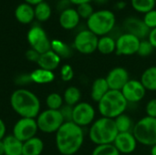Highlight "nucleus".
Instances as JSON below:
<instances>
[{
  "mask_svg": "<svg viewBox=\"0 0 156 155\" xmlns=\"http://www.w3.org/2000/svg\"><path fill=\"white\" fill-rule=\"evenodd\" d=\"M83 143V130L73 122H64L56 132V145L61 154H75L81 148Z\"/></svg>",
  "mask_w": 156,
  "mask_h": 155,
  "instance_id": "obj_1",
  "label": "nucleus"
},
{
  "mask_svg": "<svg viewBox=\"0 0 156 155\" xmlns=\"http://www.w3.org/2000/svg\"><path fill=\"white\" fill-rule=\"evenodd\" d=\"M12 109L22 118L35 119L40 111V101L32 91L18 89L10 97Z\"/></svg>",
  "mask_w": 156,
  "mask_h": 155,
  "instance_id": "obj_2",
  "label": "nucleus"
},
{
  "mask_svg": "<svg viewBox=\"0 0 156 155\" xmlns=\"http://www.w3.org/2000/svg\"><path fill=\"white\" fill-rule=\"evenodd\" d=\"M118 133L114 120L101 117L93 122L90 125L89 137L96 145L112 144Z\"/></svg>",
  "mask_w": 156,
  "mask_h": 155,
  "instance_id": "obj_3",
  "label": "nucleus"
},
{
  "mask_svg": "<svg viewBox=\"0 0 156 155\" xmlns=\"http://www.w3.org/2000/svg\"><path fill=\"white\" fill-rule=\"evenodd\" d=\"M128 101L121 90H110L98 102V110L101 117L115 119L123 114L127 109Z\"/></svg>",
  "mask_w": 156,
  "mask_h": 155,
  "instance_id": "obj_4",
  "label": "nucleus"
},
{
  "mask_svg": "<svg viewBox=\"0 0 156 155\" xmlns=\"http://www.w3.org/2000/svg\"><path fill=\"white\" fill-rule=\"evenodd\" d=\"M116 17L112 11L101 9L94 11L87 19V27L97 37L107 36L115 26Z\"/></svg>",
  "mask_w": 156,
  "mask_h": 155,
  "instance_id": "obj_5",
  "label": "nucleus"
},
{
  "mask_svg": "<svg viewBox=\"0 0 156 155\" xmlns=\"http://www.w3.org/2000/svg\"><path fill=\"white\" fill-rule=\"evenodd\" d=\"M133 134L138 143L145 146L156 144V118L145 116L139 120L133 129Z\"/></svg>",
  "mask_w": 156,
  "mask_h": 155,
  "instance_id": "obj_6",
  "label": "nucleus"
},
{
  "mask_svg": "<svg viewBox=\"0 0 156 155\" xmlns=\"http://www.w3.org/2000/svg\"><path fill=\"white\" fill-rule=\"evenodd\" d=\"M36 121L38 130L45 133L57 132L65 122L59 111L49 109L39 113Z\"/></svg>",
  "mask_w": 156,
  "mask_h": 155,
  "instance_id": "obj_7",
  "label": "nucleus"
},
{
  "mask_svg": "<svg viewBox=\"0 0 156 155\" xmlns=\"http://www.w3.org/2000/svg\"><path fill=\"white\" fill-rule=\"evenodd\" d=\"M99 37L88 28L80 31L74 38V47L81 54L89 55L97 50Z\"/></svg>",
  "mask_w": 156,
  "mask_h": 155,
  "instance_id": "obj_8",
  "label": "nucleus"
},
{
  "mask_svg": "<svg viewBox=\"0 0 156 155\" xmlns=\"http://www.w3.org/2000/svg\"><path fill=\"white\" fill-rule=\"evenodd\" d=\"M27 41L31 48L40 55L51 49V41L48 39L45 30L38 26H32L27 32Z\"/></svg>",
  "mask_w": 156,
  "mask_h": 155,
  "instance_id": "obj_9",
  "label": "nucleus"
},
{
  "mask_svg": "<svg viewBox=\"0 0 156 155\" xmlns=\"http://www.w3.org/2000/svg\"><path fill=\"white\" fill-rule=\"evenodd\" d=\"M38 131L37 123L32 118H21L16 122L13 128V135L22 143H25L34 137Z\"/></svg>",
  "mask_w": 156,
  "mask_h": 155,
  "instance_id": "obj_10",
  "label": "nucleus"
},
{
  "mask_svg": "<svg viewBox=\"0 0 156 155\" xmlns=\"http://www.w3.org/2000/svg\"><path fill=\"white\" fill-rule=\"evenodd\" d=\"M95 110L88 102H80L73 107L72 122L80 127L91 125L95 119Z\"/></svg>",
  "mask_w": 156,
  "mask_h": 155,
  "instance_id": "obj_11",
  "label": "nucleus"
},
{
  "mask_svg": "<svg viewBox=\"0 0 156 155\" xmlns=\"http://www.w3.org/2000/svg\"><path fill=\"white\" fill-rule=\"evenodd\" d=\"M141 39L137 37L124 33L116 39V54L119 56H132L137 54Z\"/></svg>",
  "mask_w": 156,
  "mask_h": 155,
  "instance_id": "obj_12",
  "label": "nucleus"
},
{
  "mask_svg": "<svg viewBox=\"0 0 156 155\" xmlns=\"http://www.w3.org/2000/svg\"><path fill=\"white\" fill-rule=\"evenodd\" d=\"M121 92L128 103H137L144 98L146 90L140 80L129 79V81L122 89Z\"/></svg>",
  "mask_w": 156,
  "mask_h": 155,
  "instance_id": "obj_13",
  "label": "nucleus"
},
{
  "mask_svg": "<svg viewBox=\"0 0 156 155\" xmlns=\"http://www.w3.org/2000/svg\"><path fill=\"white\" fill-rule=\"evenodd\" d=\"M110 90H122L124 85L129 81V73L122 67H116L112 69L105 78Z\"/></svg>",
  "mask_w": 156,
  "mask_h": 155,
  "instance_id": "obj_14",
  "label": "nucleus"
},
{
  "mask_svg": "<svg viewBox=\"0 0 156 155\" xmlns=\"http://www.w3.org/2000/svg\"><path fill=\"white\" fill-rule=\"evenodd\" d=\"M123 26L126 30V33L132 34L141 40L148 37V35L150 33V29L144 24V20L135 16L127 17L123 22Z\"/></svg>",
  "mask_w": 156,
  "mask_h": 155,
  "instance_id": "obj_15",
  "label": "nucleus"
},
{
  "mask_svg": "<svg viewBox=\"0 0 156 155\" xmlns=\"http://www.w3.org/2000/svg\"><path fill=\"white\" fill-rule=\"evenodd\" d=\"M137 141L133 132H120L116 136L113 145L122 154H130L136 150Z\"/></svg>",
  "mask_w": 156,
  "mask_h": 155,
  "instance_id": "obj_16",
  "label": "nucleus"
},
{
  "mask_svg": "<svg viewBox=\"0 0 156 155\" xmlns=\"http://www.w3.org/2000/svg\"><path fill=\"white\" fill-rule=\"evenodd\" d=\"M80 20V16H79L77 10L71 7L62 11L59 16V24L61 27L67 30H71L78 26Z\"/></svg>",
  "mask_w": 156,
  "mask_h": 155,
  "instance_id": "obj_17",
  "label": "nucleus"
},
{
  "mask_svg": "<svg viewBox=\"0 0 156 155\" xmlns=\"http://www.w3.org/2000/svg\"><path fill=\"white\" fill-rule=\"evenodd\" d=\"M60 61L61 58L58 55H57L53 50L50 49L48 52L41 54L37 63L40 69L53 71L59 66Z\"/></svg>",
  "mask_w": 156,
  "mask_h": 155,
  "instance_id": "obj_18",
  "label": "nucleus"
},
{
  "mask_svg": "<svg viewBox=\"0 0 156 155\" xmlns=\"http://www.w3.org/2000/svg\"><path fill=\"white\" fill-rule=\"evenodd\" d=\"M15 16L21 24H29L35 18L34 8L27 3L20 4L15 10Z\"/></svg>",
  "mask_w": 156,
  "mask_h": 155,
  "instance_id": "obj_19",
  "label": "nucleus"
},
{
  "mask_svg": "<svg viewBox=\"0 0 156 155\" xmlns=\"http://www.w3.org/2000/svg\"><path fill=\"white\" fill-rule=\"evenodd\" d=\"M109 90H110V88H109L106 79L105 78H98L92 82L90 97L93 101L99 102Z\"/></svg>",
  "mask_w": 156,
  "mask_h": 155,
  "instance_id": "obj_20",
  "label": "nucleus"
},
{
  "mask_svg": "<svg viewBox=\"0 0 156 155\" xmlns=\"http://www.w3.org/2000/svg\"><path fill=\"white\" fill-rule=\"evenodd\" d=\"M2 141L5 147V155H22L23 143L13 134L5 137Z\"/></svg>",
  "mask_w": 156,
  "mask_h": 155,
  "instance_id": "obj_21",
  "label": "nucleus"
},
{
  "mask_svg": "<svg viewBox=\"0 0 156 155\" xmlns=\"http://www.w3.org/2000/svg\"><path fill=\"white\" fill-rule=\"evenodd\" d=\"M44 149V143L40 138L34 137L23 143L22 155H40Z\"/></svg>",
  "mask_w": 156,
  "mask_h": 155,
  "instance_id": "obj_22",
  "label": "nucleus"
},
{
  "mask_svg": "<svg viewBox=\"0 0 156 155\" xmlns=\"http://www.w3.org/2000/svg\"><path fill=\"white\" fill-rule=\"evenodd\" d=\"M140 81L146 90L156 91V66L146 69L143 72Z\"/></svg>",
  "mask_w": 156,
  "mask_h": 155,
  "instance_id": "obj_23",
  "label": "nucleus"
},
{
  "mask_svg": "<svg viewBox=\"0 0 156 155\" xmlns=\"http://www.w3.org/2000/svg\"><path fill=\"white\" fill-rule=\"evenodd\" d=\"M31 81L37 84H47L50 83L55 79V75L53 71H49L43 69H37L32 73H30Z\"/></svg>",
  "mask_w": 156,
  "mask_h": 155,
  "instance_id": "obj_24",
  "label": "nucleus"
},
{
  "mask_svg": "<svg viewBox=\"0 0 156 155\" xmlns=\"http://www.w3.org/2000/svg\"><path fill=\"white\" fill-rule=\"evenodd\" d=\"M97 50L103 55H110L116 50V40L111 36H103L99 38Z\"/></svg>",
  "mask_w": 156,
  "mask_h": 155,
  "instance_id": "obj_25",
  "label": "nucleus"
},
{
  "mask_svg": "<svg viewBox=\"0 0 156 155\" xmlns=\"http://www.w3.org/2000/svg\"><path fill=\"white\" fill-rule=\"evenodd\" d=\"M80 99H81V92L75 86H70L67 88L63 95V100L65 101V103L71 107H74L78 103H80Z\"/></svg>",
  "mask_w": 156,
  "mask_h": 155,
  "instance_id": "obj_26",
  "label": "nucleus"
},
{
  "mask_svg": "<svg viewBox=\"0 0 156 155\" xmlns=\"http://www.w3.org/2000/svg\"><path fill=\"white\" fill-rule=\"evenodd\" d=\"M118 132H131L133 129V123L130 116L123 113L114 119Z\"/></svg>",
  "mask_w": 156,
  "mask_h": 155,
  "instance_id": "obj_27",
  "label": "nucleus"
},
{
  "mask_svg": "<svg viewBox=\"0 0 156 155\" xmlns=\"http://www.w3.org/2000/svg\"><path fill=\"white\" fill-rule=\"evenodd\" d=\"M132 7L138 13L146 14L154 9L155 0H131Z\"/></svg>",
  "mask_w": 156,
  "mask_h": 155,
  "instance_id": "obj_28",
  "label": "nucleus"
},
{
  "mask_svg": "<svg viewBox=\"0 0 156 155\" xmlns=\"http://www.w3.org/2000/svg\"><path fill=\"white\" fill-rule=\"evenodd\" d=\"M35 17L41 22H45L49 19L51 16V7L47 2H42L37 5L34 8Z\"/></svg>",
  "mask_w": 156,
  "mask_h": 155,
  "instance_id": "obj_29",
  "label": "nucleus"
},
{
  "mask_svg": "<svg viewBox=\"0 0 156 155\" xmlns=\"http://www.w3.org/2000/svg\"><path fill=\"white\" fill-rule=\"evenodd\" d=\"M51 50H53L60 58H69L71 56L70 48L61 40L54 39L51 41Z\"/></svg>",
  "mask_w": 156,
  "mask_h": 155,
  "instance_id": "obj_30",
  "label": "nucleus"
},
{
  "mask_svg": "<svg viewBox=\"0 0 156 155\" xmlns=\"http://www.w3.org/2000/svg\"><path fill=\"white\" fill-rule=\"evenodd\" d=\"M63 98L56 92L50 93L47 99H46V103L47 106L49 110H55V111H59L61 107L63 106Z\"/></svg>",
  "mask_w": 156,
  "mask_h": 155,
  "instance_id": "obj_31",
  "label": "nucleus"
},
{
  "mask_svg": "<svg viewBox=\"0 0 156 155\" xmlns=\"http://www.w3.org/2000/svg\"><path fill=\"white\" fill-rule=\"evenodd\" d=\"M91 155H121V153L113 145V143H112L97 145L94 148Z\"/></svg>",
  "mask_w": 156,
  "mask_h": 155,
  "instance_id": "obj_32",
  "label": "nucleus"
},
{
  "mask_svg": "<svg viewBox=\"0 0 156 155\" xmlns=\"http://www.w3.org/2000/svg\"><path fill=\"white\" fill-rule=\"evenodd\" d=\"M154 47L152 46V44L149 42V40L147 39H143L140 42L139 45V48H138V52L137 54L141 57H148L150 56L153 51H154Z\"/></svg>",
  "mask_w": 156,
  "mask_h": 155,
  "instance_id": "obj_33",
  "label": "nucleus"
},
{
  "mask_svg": "<svg viewBox=\"0 0 156 155\" xmlns=\"http://www.w3.org/2000/svg\"><path fill=\"white\" fill-rule=\"evenodd\" d=\"M76 10H77L79 16H80V18H84V19H88L94 12V9H93L92 5H90V3L80 5H78Z\"/></svg>",
  "mask_w": 156,
  "mask_h": 155,
  "instance_id": "obj_34",
  "label": "nucleus"
},
{
  "mask_svg": "<svg viewBox=\"0 0 156 155\" xmlns=\"http://www.w3.org/2000/svg\"><path fill=\"white\" fill-rule=\"evenodd\" d=\"M144 24L149 27V29H154L156 27V9H153L152 11L144 14Z\"/></svg>",
  "mask_w": 156,
  "mask_h": 155,
  "instance_id": "obj_35",
  "label": "nucleus"
},
{
  "mask_svg": "<svg viewBox=\"0 0 156 155\" xmlns=\"http://www.w3.org/2000/svg\"><path fill=\"white\" fill-rule=\"evenodd\" d=\"M73 76H74V72H73V69L70 65L66 64V65L62 66V68L60 69V77L63 81L71 80L73 79Z\"/></svg>",
  "mask_w": 156,
  "mask_h": 155,
  "instance_id": "obj_36",
  "label": "nucleus"
},
{
  "mask_svg": "<svg viewBox=\"0 0 156 155\" xmlns=\"http://www.w3.org/2000/svg\"><path fill=\"white\" fill-rule=\"evenodd\" d=\"M63 119H64V122H72V115H73V107L69 106V105H65V106H62L61 109L59 110Z\"/></svg>",
  "mask_w": 156,
  "mask_h": 155,
  "instance_id": "obj_37",
  "label": "nucleus"
},
{
  "mask_svg": "<svg viewBox=\"0 0 156 155\" xmlns=\"http://www.w3.org/2000/svg\"><path fill=\"white\" fill-rule=\"evenodd\" d=\"M145 111L147 116L156 118V99H153L147 102L145 107Z\"/></svg>",
  "mask_w": 156,
  "mask_h": 155,
  "instance_id": "obj_38",
  "label": "nucleus"
},
{
  "mask_svg": "<svg viewBox=\"0 0 156 155\" xmlns=\"http://www.w3.org/2000/svg\"><path fill=\"white\" fill-rule=\"evenodd\" d=\"M39 56H40V54L38 53V52H37L35 49H33V48H31V49H29V50H27V52H26V57H27V58L28 59V60H30V61H33V62H37V60H38V58H39Z\"/></svg>",
  "mask_w": 156,
  "mask_h": 155,
  "instance_id": "obj_39",
  "label": "nucleus"
},
{
  "mask_svg": "<svg viewBox=\"0 0 156 155\" xmlns=\"http://www.w3.org/2000/svg\"><path fill=\"white\" fill-rule=\"evenodd\" d=\"M70 2L69 0H59L57 4V8L60 11V13L68 8H69V5H70Z\"/></svg>",
  "mask_w": 156,
  "mask_h": 155,
  "instance_id": "obj_40",
  "label": "nucleus"
},
{
  "mask_svg": "<svg viewBox=\"0 0 156 155\" xmlns=\"http://www.w3.org/2000/svg\"><path fill=\"white\" fill-rule=\"evenodd\" d=\"M148 40L152 44L154 48H156V27L150 30V33L148 35Z\"/></svg>",
  "mask_w": 156,
  "mask_h": 155,
  "instance_id": "obj_41",
  "label": "nucleus"
},
{
  "mask_svg": "<svg viewBox=\"0 0 156 155\" xmlns=\"http://www.w3.org/2000/svg\"><path fill=\"white\" fill-rule=\"evenodd\" d=\"M5 132H6L5 124L4 121L0 118V141H2L5 137Z\"/></svg>",
  "mask_w": 156,
  "mask_h": 155,
  "instance_id": "obj_42",
  "label": "nucleus"
},
{
  "mask_svg": "<svg viewBox=\"0 0 156 155\" xmlns=\"http://www.w3.org/2000/svg\"><path fill=\"white\" fill-rule=\"evenodd\" d=\"M92 0H69V2L73 5H82V4H86V3H90Z\"/></svg>",
  "mask_w": 156,
  "mask_h": 155,
  "instance_id": "obj_43",
  "label": "nucleus"
},
{
  "mask_svg": "<svg viewBox=\"0 0 156 155\" xmlns=\"http://www.w3.org/2000/svg\"><path fill=\"white\" fill-rule=\"evenodd\" d=\"M126 7V3L124 1H119L116 3V8L119 10H122Z\"/></svg>",
  "mask_w": 156,
  "mask_h": 155,
  "instance_id": "obj_44",
  "label": "nucleus"
},
{
  "mask_svg": "<svg viewBox=\"0 0 156 155\" xmlns=\"http://www.w3.org/2000/svg\"><path fill=\"white\" fill-rule=\"evenodd\" d=\"M25 1H26L27 4H28V5H38V4L44 2V0H25Z\"/></svg>",
  "mask_w": 156,
  "mask_h": 155,
  "instance_id": "obj_45",
  "label": "nucleus"
},
{
  "mask_svg": "<svg viewBox=\"0 0 156 155\" xmlns=\"http://www.w3.org/2000/svg\"><path fill=\"white\" fill-rule=\"evenodd\" d=\"M0 155H5V147L3 141H0Z\"/></svg>",
  "mask_w": 156,
  "mask_h": 155,
  "instance_id": "obj_46",
  "label": "nucleus"
},
{
  "mask_svg": "<svg viewBox=\"0 0 156 155\" xmlns=\"http://www.w3.org/2000/svg\"><path fill=\"white\" fill-rule=\"evenodd\" d=\"M150 153H151V155H156V144L151 147V151H150Z\"/></svg>",
  "mask_w": 156,
  "mask_h": 155,
  "instance_id": "obj_47",
  "label": "nucleus"
},
{
  "mask_svg": "<svg viewBox=\"0 0 156 155\" xmlns=\"http://www.w3.org/2000/svg\"><path fill=\"white\" fill-rule=\"evenodd\" d=\"M93 1L97 4H100V5H103V4L108 2V0H93Z\"/></svg>",
  "mask_w": 156,
  "mask_h": 155,
  "instance_id": "obj_48",
  "label": "nucleus"
},
{
  "mask_svg": "<svg viewBox=\"0 0 156 155\" xmlns=\"http://www.w3.org/2000/svg\"><path fill=\"white\" fill-rule=\"evenodd\" d=\"M155 2H156V0H155Z\"/></svg>",
  "mask_w": 156,
  "mask_h": 155,
  "instance_id": "obj_49",
  "label": "nucleus"
}]
</instances>
